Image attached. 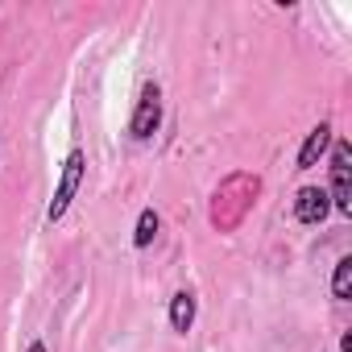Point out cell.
I'll return each mask as SVG.
<instances>
[{
    "mask_svg": "<svg viewBox=\"0 0 352 352\" xmlns=\"http://www.w3.org/2000/svg\"><path fill=\"white\" fill-rule=\"evenodd\" d=\"M157 116H162V91L157 87H145L141 91V104H137V116H133V137H149L157 129Z\"/></svg>",
    "mask_w": 352,
    "mask_h": 352,
    "instance_id": "cell-4",
    "label": "cell"
},
{
    "mask_svg": "<svg viewBox=\"0 0 352 352\" xmlns=\"http://www.w3.org/2000/svg\"><path fill=\"white\" fill-rule=\"evenodd\" d=\"M153 232H157V216H153V212H141V220H137V236H133V241L145 249V245L153 241Z\"/></svg>",
    "mask_w": 352,
    "mask_h": 352,
    "instance_id": "cell-8",
    "label": "cell"
},
{
    "mask_svg": "<svg viewBox=\"0 0 352 352\" xmlns=\"http://www.w3.org/2000/svg\"><path fill=\"white\" fill-rule=\"evenodd\" d=\"M331 195L323 191V187H302L298 191V204H294V212H298V220L302 224H323V216H327V204Z\"/></svg>",
    "mask_w": 352,
    "mask_h": 352,
    "instance_id": "cell-5",
    "label": "cell"
},
{
    "mask_svg": "<svg viewBox=\"0 0 352 352\" xmlns=\"http://www.w3.org/2000/svg\"><path fill=\"white\" fill-rule=\"evenodd\" d=\"M30 352H46V348H42V344H34V348H30Z\"/></svg>",
    "mask_w": 352,
    "mask_h": 352,
    "instance_id": "cell-10",
    "label": "cell"
},
{
    "mask_svg": "<svg viewBox=\"0 0 352 352\" xmlns=\"http://www.w3.org/2000/svg\"><path fill=\"white\" fill-rule=\"evenodd\" d=\"M348 290H352V257L336 265V298H348Z\"/></svg>",
    "mask_w": 352,
    "mask_h": 352,
    "instance_id": "cell-9",
    "label": "cell"
},
{
    "mask_svg": "<svg viewBox=\"0 0 352 352\" xmlns=\"http://www.w3.org/2000/svg\"><path fill=\"white\" fill-rule=\"evenodd\" d=\"M257 179H249V174H232V179L216 191V204H212V224L220 228V232H228V228H236L241 224V216L249 212V204H253V195H257Z\"/></svg>",
    "mask_w": 352,
    "mask_h": 352,
    "instance_id": "cell-1",
    "label": "cell"
},
{
    "mask_svg": "<svg viewBox=\"0 0 352 352\" xmlns=\"http://www.w3.org/2000/svg\"><path fill=\"white\" fill-rule=\"evenodd\" d=\"M331 145V129L327 124H319L311 137H307V145H302V153H298V170H311L315 162H319V153Z\"/></svg>",
    "mask_w": 352,
    "mask_h": 352,
    "instance_id": "cell-6",
    "label": "cell"
},
{
    "mask_svg": "<svg viewBox=\"0 0 352 352\" xmlns=\"http://www.w3.org/2000/svg\"><path fill=\"white\" fill-rule=\"evenodd\" d=\"M331 183H336V208H340L344 216H352V166H348V145H336Z\"/></svg>",
    "mask_w": 352,
    "mask_h": 352,
    "instance_id": "cell-3",
    "label": "cell"
},
{
    "mask_svg": "<svg viewBox=\"0 0 352 352\" xmlns=\"http://www.w3.org/2000/svg\"><path fill=\"white\" fill-rule=\"evenodd\" d=\"M191 319H195V298H191L187 290L174 294V302H170V323H174V331H187Z\"/></svg>",
    "mask_w": 352,
    "mask_h": 352,
    "instance_id": "cell-7",
    "label": "cell"
},
{
    "mask_svg": "<svg viewBox=\"0 0 352 352\" xmlns=\"http://www.w3.org/2000/svg\"><path fill=\"white\" fill-rule=\"evenodd\" d=\"M79 179H83V153H71L67 166H63V179H58V191H54V204H50V220H58L67 212V204L75 199L79 191Z\"/></svg>",
    "mask_w": 352,
    "mask_h": 352,
    "instance_id": "cell-2",
    "label": "cell"
}]
</instances>
